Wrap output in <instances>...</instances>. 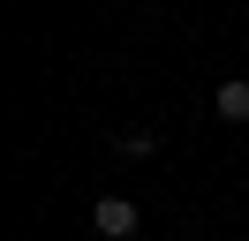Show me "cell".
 Returning a JSON list of instances; mask_svg holds the SVG:
<instances>
[{
    "instance_id": "6da1fadb",
    "label": "cell",
    "mask_w": 249,
    "mask_h": 241,
    "mask_svg": "<svg viewBox=\"0 0 249 241\" xmlns=\"http://www.w3.org/2000/svg\"><path fill=\"white\" fill-rule=\"evenodd\" d=\"M91 226L106 241H128V234H136V204H128V196H98V204H91Z\"/></svg>"
},
{
    "instance_id": "7a4b0ae2",
    "label": "cell",
    "mask_w": 249,
    "mask_h": 241,
    "mask_svg": "<svg viewBox=\"0 0 249 241\" xmlns=\"http://www.w3.org/2000/svg\"><path fill=\"white\" fill-rule=\"evenodd\" d=\"M212 105H219V120H227V128H249V83H242V75H227Z\"/></svg>"
},
{
    "instance_id": "3957f363",
    "label": "cell",
    "mask_w": 249,
    "mask_h": 241,
    "mask_svg": "<svg viewBox=\"0 0 249 241\" xmlns=\"http://www.w3.org/2000/svg\"><path fill=\"white\" fill-rule=\"evenodd\" d=\"M121 151H128V158H151L159 136H151V128H128V136H121Z\"/></svg>"
}]
</instances>
